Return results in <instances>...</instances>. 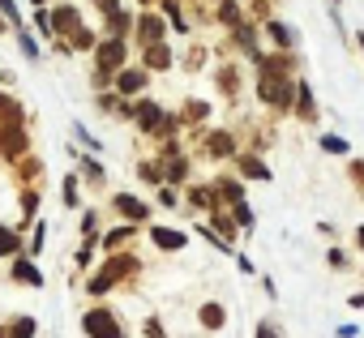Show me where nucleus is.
<instances>
[{
	"label": "nucleus",
	"instance_id": "nucleus-25",
	"mask_svg": "<svg viewBox=\"0 0 364 338\" xmlns=\"http://www.w3.org/2000/svg\"><path fill=\"white\" fill-rule=\"evenodd\" d=\"M189 206H193L198 214H210V210L219 206V197H215L210 185H193V189H189Z\"/></svg>",
	"mask_w": 364,
	"mask_h": 338
},
{
	"label": "nucleus",
	"instance_id": "nucleus-40",
	"mask_svg": "<svg viewBox=\"0 0 364 338\" xmlns=\"http://www.w3.org/2000/svg\"><path fill=\"white\" fill-rule=\"evenodd\" d=\"M326 266H330V270H338V274H343V270H351V257H347V249H338V244H334V249L326 253Z\"/></svg>",
	"mask_w": 364,
	"mask_h": 338
},
{
	"label": "nucleus",
	"instance_id": "nucleus-45",
	"mask_svg": "<svg viewBox=\"0 0 364 338\" xmlns=\"http://www.w3.org/2000/svg\"><path fill=\"white\" fill-rule=\"evenodd\" d=\"M73 137H77V141H82L86 150H95V154L103 150V146H99V137H95V133H86V124H73Z\"/></svg>",
	"mask_w": 364,
	"mask_h": 338
},
{
	"label": "nucleus",
	"instance_id": "nucleus-61",
	"mask_svg": "<svg viewBox=\"0 0 364 338\" xmlns=\"http://www.w3.org/2000/svg\"><path fill=\"white\" fill-rule=\"evenodd\" d=\"M360 278H364V270H360Z\"/></svg>",
	"mask_w": 364,
	"mask_h": 338
},
{
	"label": "nucleus",
	"instance_id": "nucleus-14",
	"mask_svg": "<svg viewBox=\"0 0 364 338\" xmlns=\"http://www.w3.org/2000/svg\"><path fill=\"white\" fill-rule=\"evenodd\" d=\"M210 189H215L219 206H236V202H249V197H245V180H240V176H219V180H210Z\"/></svg>",
	"mask_w": 364,
	"mask_h": 338
},
{
	"label": "nucleus",
	"instance_id": "nucleus-22",
	"mask_svg": "<svg viewBox=\"0 0 364 338\" xmlns=\"http://www.w3.org/2000/svg\"><path fill=\"white\" fill-rule=\"evenodd\" d=\"M198 325H202V329H210V334H219V329L228 325V308H223L219 300H206V304L198 308Z\"/></svg>",
	"mask_w": 364,
	"mask_h": 338
},
{
	"label": "nucleus",
	"instance_id": "nucleus-48",
	"mask_svg": "<svg viewBox=\"0 0 364 338\" xmlns=\"http://www.w3.org/2000/svg\"><path fill=\"white\" fill-rule=\"evenodd\" d=\"M253 338H283V334H279V325H274V321H266V317H262V321L253 325Z\"/></svg>",
	"mask_w": 364,
	"mask_h": 338
},
{
	"label": "nucleus",
	"instance_id": "nucleus-17",
	"mask_svg": "<svg viewBox=\"0 0 364 338\" xmlns=\"http://www.w3.org/2000/svg\"><path fill=\"white\" fill-rule=\"evenodd\" d=\"M291 111H296V120H304V124H313V120H317V99H313L309 82H296V99H291Z\"/></svg>",
	"mask_w": 364,
	"mask_h": 338
},
{
	"label": "nucleus",
	"instance_id": "nucleus-35",
	"mask_svg": "<svg viewBox=\"0 0 364 338\" xmlns=\"http://www.w3.org/2000/svg\"><path fill=\"white\" fill-rule=\"evenodd\" d=\"M95 43H99V35H95V31H86V26L69 35V52H95Z\"/></svg>",
	"mask_w": 364,
	"mask_h": 338
},
{
	"label": "nucleus",
	"instance_id": "nucleus-11",
	"mask_svg": "<svg viewBox=\"0 0 364 338\" xmlns=\"http://www.w3.org/2000/svg\"><path fill=\"white\" fill-rule=\"evenodd\" d=\"M146 236H150V244H154V249H163V253H180V249L189 244V236L180 231V227H163V223H154Z\"/></svg>",
	"mask_w": 364,
	"mask_h": 338
},
{
	"label": "nucleus",
	"instance_id": "nucleus-34",
	"mask_svg": "<svg viewBox=\"0 0 364 338\" xmlns=\"http://www.w3.org/2000/svg\"><path fill=\"white\" fill-rule=\"evenodd\" d=\"M321 154H334V158H347L351 154V146H347V137H338V133H321Z\"/></svg>",
	"mask_w": 364,
	"mask_h": 338
},
{
	"label": "nucleus",
	"instance_id": "nucleus-52",
	"mask_svg": "<svg viewBox=\"0 0 364 338\" xmlns=\"http://www.w3.org/2000/svg\"><path fill=\"white\" fill-rule=\"evenodd\" d=\"M95 5H99L103 13H112V9H120V0H95Z\"/></svg>",
	"mask_w": 364,
	"mask_h": 338
},
{
	"label": "nucleus",
	"instance_id": "nucleus-44",
	"mask_svg": "<svg viewBox=\"0 0 364 338\" xmlns=\"http://www.w3.org/2000/svg\"><path fill=\"white\" fill-rule=\"evenodd\" d=\"M35 31L43 39H52V9H35Z\"/></svg>",
	"mask_w": 364,
	"mask_h": 338
},
{
	"label": "nucleus",
	"instance_id": "nucleus-23",
	"mask_svg": "<svg viewBox=\"0 0 364 338\" xmlns=\"http://www.w3.org/2000/svg\"><path fill=\"white\" fill-rule=\"evenodd\" d=\"M133 236H137V227H133V223H116L112 231H103V236H99V244H103L107 253H124V244H129Z\"/></svg>",
	"mask_w": 364,
	"mask_h": 338
},
{
	"label": "nucleus",
	"instance_id": "nucleus-12",
	"mask_svg": "<svg viewBox=\"0 0 364 338\" xmlns=\"http://www.w3.org/2000/svg\"><path fill=\"white\" fill-rule=\"evenodd\" d=\"M9 274H14V283H26V287H43V283H48L43 270H39V261H35V257H22V253L9 261Z\"/></svg>",
	"mask_w": 364,
	"mask_h": 338
},
{
	"label": "nucleus",
	"instance_id": "nucleus-26",
	"mask_svg": "<svg viewBox=\"0 0 364 338\" xmlns=\"http://www.w3.org/2000/svg\"><path fill=\"white\" fill-rule=\"evenodd\" d=\"M180 124H206L210 120V103H202V99H189L185 107H180V116H176Z\"/></svg>",
	"mask_w": 364,
	"mask_h": 338
},
{
	"label": "nucleus",
	"instance_id": "nucleus-50",
	"mask_svg": "<svg viewBox=\"0 0 364 338\" xmlns=\"http://www.w3.org/2000/svg\"><path fill=\"white\" fill-rule=\"evenodd\" d=\"M236 270H240V274H257V270H253V261H249L245 253H236Z\"/></svg>",
	"mask_w": 364,
	"mask_h": 338
},
{
	"label": "nucleus",
	"instance_id": "nucleus-19",
	"mask_svg": "<svg viewBox=\"0 0 364 338\" xmlns=\"http://www.w3.org/2000/svg\"><path fill=\"white\" fill-rule=\"evenodd\" d=\"M159 163H163V185L176 189V185L189 180V158H185V154H167V158H159Z\"/></svg>",
	"mask_w": 364,
	"mask_h": 338
},
{
	"label": "nucleus",
	"instance_id": "nucleus-13",
	"mask_svg": "<svg viewBox=\"0 0 364 338\" xmlns=\"http://www.w3.org/2000/svg\"><path fill=\"white\" fill-rule=\"evenodd\" d=\"M236 172H240V180H262V185L274 176L270 167H266V158L253 154V150H249V154H236Z\"/></svg>",
	"mask_w": 364,
	"mask_h": 338
},
{
	"label": "nucleus",
	"instance_id": "nucleus-28",
	"mask_svg": "<svg viewBox=\"0 0 364 338\" xmlns=\"http://www.w3.org/2000/svg\"><path fill=\"white\" fill-rule=\"evenodd\" d=\"M18 202H22V223H18V231H22V227L39 214V202H43V197H39V189H35V185H26V189L18 193Z\"/></svg>",
	"mask_w": 364,
	"mask_h": 338
},
{
	"label": "nucleus",
	"instance_id": "nucleus-16",
	"mask_svg": "<svg viewBox=\"0 0 364 338\" xmlns=\"http://www.w3.org/2000/svg\"><path fill=\"white\" fill-rule=\"evenodd\" d=\"M171 65H176V56H171L167 43H150V48H141V69H146V73H163V69H171Z\"/></svg>",
	"mask_w": 364,
	"mask_h": 338
},
{
	"label": "nucleus",
	"instance_id": "nucleus-55",
	"mask_svg": "<svg viewBox=\"0 0 364 338\" xmlns=\"http://www.w3.org/2000/svg\"><path fill=\"white\" fill-rule=\"evenodd\" d=\"M9 31H14V26H9V22H5V18H0V35H9Z\"/></svg>",
	"mask_w": 364,
	"mask_h": 338
},
{
	"label": "nucleus",
	"instance_id": "nucleus-5",
	"mask_svg": "<svg viewBox=\"0 0 364 338\" xmlns=\"http://www.w3.org/2000/svg\"><path fill=\"white\" fill-rule=\"evenodd\" d=\"M26 150H31V137H26L22 124H0V158H5V163H18Z\"/></svg>",
	"mask_w": 364,
	"mask_h": 338
},
{
	"label": "nucleus",
	"instance_id": "nucleus-24",
	"mask_svg": "<svg viewBox=\"0 0 364 338\" xmlns=\"http://www.w3.org/2000/svg\"><path fill=\"white\" fill-rule=\"evenodd\" d=\"M22 249H26L22 231H18V227H9V223H0V261H14Z\"/></svg>",
	"mask_w": 364,
	"mask_h": 338
},
{
	"label": "nucleus",
	"instance_id": "nucleus-36",
	"mask_svg": "<svg viewBox=\"0 0 364 338\" xmlns=\"http://www.w3.org/2000/svg\"><path fill=\"white\" fill-rule=\"evenodd\" d=\"M60 197H65V206H69V210H77V206H82V189H77V176H73V172L60 180Z\"/></svg>",
	"mask_w": 364,
	"mask_h": 338
},
{
	"label": "nucleus",
	"instance_id": "nucleus-38",
	"mask_svg": "<svg viewBox=\"0 0 364 338\" xmlns=\"http://www.w3.org/2000/svg\"><path fill=\"white\" fill-rule=\"evenodd\" d=\"M228 210H232V219H236V227H240V231H253V223H257V219H253L249 202H236V206H228Z\"/></svg>",
	"mask_w": 364,
	"mask_h": 338
},
{
	"label": "nucleus",
	"instance_id": "nucleus-18",
	"mask_svg": "<svg viewBox=\"0 0 364 338\" xmlns=\"http://www.w3.org/2000/svg\"><path fill=\"white\" fill-rule=\"evenodd\" d=\"M206 219H210L206 227H210L215 236H223L228 244H236V236H240V227H236V219H232V210H223V206H215V210H210Z\"/></svg>",
	"mask_w": 364,
	"mask_h": 338
},
{
	"label": "nucleus",
	"instance_id": "nucleus-30",
	"mask_svg": "<svg viewBox=\"0 0 364 338\" xmlns=\"http://www.w3.org/2000/svg\"><path fill=\"white\" fill-rule=\"evenodd\" d=\"M22 120H26L22 103H18L14 94H5V90H0V124H22Z\"/></svg>",
	"mask_w": 364,
	"mask_h": 338
},
{
	"label": "nucleus",
	"instance_id": "nucleus-59",
	"mask_svg": "<svg viewBox=\"0 0 364 338\" xmlns=\"http://www.w3.org/2000/svg\"><path fill=\"white\" fill-rule=\"evenodd\" d=\"M0 338H5V329H0Z\"/></svg>",
	"mask_w": 364,
	"mask_h": 338
},
{
	"label": "nucleus",
	"instance_id": "nucleus-1",
	"mask_svg": "<svg viewBox=\"0 0 364 338\" xmlns=\"http://www.w3.org/2000/svg\"><path fill=\"white\" fill-rule=\"evenodd\" d=\"M296 73H283V69H270L266 60H257V99L274 111H291V99H296Z\"/></svg>",
	"mask_w": 364,
	"mask_h": 338
},
{
	"label": "nucleus",
	"instance_id": "nucleus-29",
	"mask_svg": "<svg viewBox=\"0 0 364 338\" xmlns=\"http://www.w3.org/2000/svg\"><path fill=\"white\" fill-rule=\"evenodd\" d=\"M39 334V321L31 317V312H22V317H14L9 325H5V338H35Z\"/></svg>",
	"mask_w": 364,
	"mask_h": 338
},
{
	"label": "nucleus",
	"instance_id": "nucleus-2",
	"mask_svg": "<svg viewBox=\"0 0 364 338\" xmlns=\"http://www.w3.org/2000/svg\"><path fill=\"white\" fill-rule=\"evenodd\" d=\"M137 270H141V261H137L133 253H107V261L86 278V291H90V295H107L112 287H120V283L133 278Z\"/></svg>",
	"mask_w": 364,
	"mask_h": 338
},
{
	"label": "nucleus",
	"instance_id": "nucleus-10",
	"mask_svg": "<svg viewBox=\"0 0 364 338\" xmlns=\"http://www.w3.org/2000/svg\"><path fill=\"white\" fill-rule=\"evenodd\" d=\"M73 31H82V9L77 5H56L52 9V39H69Z\"/></svg>",
	"mask_w": 364,
	"mask_h": 338
},
{
	"label": "nucleus",
	"instance_id": "nucleus-21",
	"mask_svg": "<svg viewBox=\"0 0 364 338\" xmlns=\"http://www.w3.org/2000/svg\"><path fill=\"white\" fill-rule=\"evenodd\" d=\"M232 48H236V52H245L249 60H257V56H262V48H257V31H253L249 22L232 26Z\"/></svg>",
	"mask_w": 364,
	"mask_h": 338
},
{
	"label": "nucleus",
	"instance_id": "nucleus-47",
	"mask_svg": "<svg viewBox=\"0 0 364 338\" xmlns=\"http://www.w3.org/2000/svg\"><path fill=\"white\" fill-rule=\"evenodd\" d=\"M141 334H146V338H167V329H163L159 317H146V321H141Z\"/></svg>",
	"mask_w": 364,
	"mask_h": 338
},
{
	"label": "nucleus",
	"instance_id": "nucleus-53",
	"mask_svg": "<svg viewBox=\"0 0 364 338\" xmlns=\"http://www.w3.org/2000/svg\"><path fill=\"white\" fill-rule=\"evenodd\" d=\"M347 304H351V308H355V312H360V308H364V291H355V295H351V300H347Z\"/></svg>",
	"mask_w": 364,
	"mask_h": 338
},
{
	"label": "nucleus",
	"instance_id": "nucleus-49",
	"mask_svg": "<svg viewBox=\"0 0 364 338\" xmlns=\"http://www.w3.org/2000/svg\"><path fill=\"white\" fill-rule=\"evenodd\" d=\"M202 60H206V52H202V48H193V52L185 56V69H202Z\"/></svg>",
	"mask_w": 364,
	"mask_h": 338
},
{
	"label": "nucleus",
	"instance_id": "nucleus-20",
	"mask_svg": "<svg viewBox=\"0 0 364 338\" xmlns=\"http://www.w3.org/2000/svg\"><path fill=\"white\" fill-rule=\"evenodd\" d=\"M103 31H107V39H129V35H133V13H129V9L103 13Z\"/></svg>",
	"mask_w": 364,
	"mask_h": 338
},
{
	"label": "nucleus",
	"instance_id": "nucleus-33",
	"mask_svg": "<svg viewBox=\"0 0 364 338\" xmlns=\"http://www.w3.org/2000/svg\"><path fill=\"white\" fill-rule=\"evenodd\" d=\"M18 176H22V189H26V185H35V180L43 176V163H39V158H31V154H22V158H18Z\"/></svg>",
	"mask_w": 364,
	"mask_h": 338
},
{
	"label": "nucleus",
	"instance_id": "nucleus-60",
	"mask_svg": "<svg viewBox=\"0 0 364 338\" xmlns=\"http://www.w3.org/2000/svg\"><path fill=\"white\" fill-rule=\"evenodd\" d=\"M334 5H343V0H334Z\"/></svg>",
	"mask_w": 364,
	"mask_h": 338
},
{
	"label": "nucleus",
	"instance_id": "nucleus-39",
	"mask_svg": "<svg viewBox=\"0 0 364 338\" xmlns=\"http://www.w3.org/2000/svg\"><path fill=\"white\" fill-rule=\"evenodd\" d=\"M18 48H22L26 60H39V43H35V35H31L26 26H18Z\"/></svg>",
	"mask_w": 364,
	"mask_h": 338
},
{
	"label": "nucleus",
	"instance_id": "nucleus-56",
	"mask_svg": "<svg viewBox=\"0 0 364 338\" xmlns=\"http://www.w3.org/2000/svg\"><path fill=\"white\" fill-rule=\"evenodd\" d=\"M35 9H48V0H35Z\"/></svg>",
	"mask_w": 364,
	"mask_h": 338
},
{
	"label": "nucleus",
	"instance_id": "nucleus-37",
	"mask_svg": "<svg viewBox=\"0 0 364 338\" xmlns=\"http://www.w3.org/2000/svg\"><path fill=\"white\" fill-rule=\"evenodd\" d=\"M219 22H223V26H240V22H245V13H240L236 0H219Z\"/></svg>",
	"mask_w": 364,
	"mask_h": 338
},
{
	"label": "nucleus",
	"instance_id": "nucleus-46",
	"mask_svg": "<svg viewBox=\"0 0 364 338\" xmlns=\"http://www.w3.org/2000/svg\"><path fill=\"white\" fill-rule=\"evenodd\" d=\"M159 206H163V210H176V206H180V193H176L171 185H159Z\"/></svg>",
	"mask_w": 364,
	"mask_h": 338
},
{
	"label": "nucleus",
	"instance_id": "nucleus-7",
	"mask_svg": "<svg viewBox=\"0 0 364 338\" xmlns=\"http://www.w3.org/2000/svg\"><path fill=\"white\" fill-rule=\"evenodd\" d=\"M112 86H116V94H120V99H137V94L150 86V73H146V69H137V65H124L120 73H112Z\"/></svg>",
	"mask_w": 364,
	"mask_h": 338
},
{
	"label": "nucleus",
	"instance_id": "nucleus-8",
	"mask_svg": "<svg viewBox=\"0 0 364 338\" xmlns=\"http://www.w3.org/2000/svg\"><path fill=\"white\" fill-rule=\"evenodd\" d=\"M202 154L206 158H236L240 150H236V137L228 129H206L202 133Z\"/></svg>",
	"mask_w": 364,
	"mask_h": 338
},
{
	"label": "nucleus",
	"instance_id": "nucleus-15",
	"mask_svg": "<svg viewBox=\"0 0 364 338\" xmlns=\"http://www.w3.org/2000/svg\"><path fill=\"white\" fill-rule=\"evenodd\" d=\"M266 39L274 43V52H296V26L279 22V18H266Z\"/></svg>",
	"mask_w": 364,
	"mask_h": 338
},
{
	"label": "nucleus",
	"instance_id": "nucleus-3",
	"mask_svg": "<svg viewBox=\"0 0 364 338\" xmlns=\"http://www.w3.org/2000/svg\"><path fill=\"white\" fill-rule=\"evenodd\" d=\"M82 334L86 338H129V329H124V321L112 304H90L82 312Z\"/></svg>",
	"mask_w": 364,
	"mask_h": 338
},
{
	"label": "nucleus",
	"instance_id": "nucleus-9",
	"mask_svg": "<svg viewBox=\"0 0 364 338\" xmlns=\"http://www.w3.org/2000/svg\"><path fill=\"white\" fill-rule=\"evenodd\" d=\"M112 210L120 214V223H133V227H141V223L150 219V206H146L137 193H116V197H112Z\"/></svg>",
	"mask_w": 364,
	"mask_h": 338
},
{
	"label": "nucleus",
	"instance_id": "nucleus-42",
	"mask_svg": "<svg viewBox=\"0 0 364 338\" xmlns=\"http://www.w3.org/2000/svg\"><path fill=\"white\" fill-rule=\"evenodd\" d=\"M0 18H5L14 31L22 26V9H18V0H0Z\"/></svg>",
	"mask_w": 364,
	"mask_h": 338
},
{
	"label": "nucleus",
	"instance_id": "nucleus-54",
	"mask_svg": "<svg viewBox=\"0 0 364 338\" xmlns=\"http://www.w3.org/2000/svg\"><path fill=\"white\" fill-rule=\"evenodd\" d=\"M355 244H360V249H364V223H360V227H355Z\"/></svg>",
	"mask_w": 364,
	"mask_h": 338
},
{
	"label": "nucleus",
	"instance_id": "nucleus-31",
	"mask_svg": "<svg viewBox=\"0 0 364 338\" xmlns=\"http://www.w3.org/2000/svg\"><path fill=\"white\" fill-rule=\"evenodd\" d=\"M137 180L150 185V189H159V185H163V163H159V158H141V163H137Z\"/></svg>",
	"mask_w": 364,
	"mask_h": 338
},
{
	"label": "nucleus",
	"instance_id": "nucleus-4",
	"mask_svg": "<svg viewBox=\"0 0 364 338\" xmlns=\"http://www.w3.org/2000/svg\"><path fill=\"white\" fill-rule=\"evenodd\" d=\"M124 60H129V39H99L95 43V69L99 73H120L124 69Z\"/></svg>",
	"mask_w": 364,
	"mask_h": 338
},
{
	"label": "nucleus",
	"instance_id": "nucleus-32",
	"mask_svg": "<svg viewBox=\"0 0 364 338\" xmlns=\"http://www.w3.org/2000/svg\"><path fill=\"white\" fill-rule=\"evenodd\" d=\"M215 82H219V90H223L228 99H236V94H240V73H236V65H223V69L215 73Z\"/></svg>",
	"mask_w": 364,
	"mask_h": 338
},
{
	"label": "nucleus",
	"instance_id": "nucleus-58",
	"mask_svg": "<svg viewBox=\"0 0 364 338\" xmlns=\"http://www.w3.org/2000/svg\"><path fill=\"white\" fill-rule=\"evenodd\" d=\"M137 5H154V0H137Z\"/></svg>",
	"mask_w": 364,
	"mask_h": 338
},
{
	"label": "nucleus",
	"instance_id": "nucleus-51",
	"mask_svg": "<svg viewBox=\"0 0 364 338\" xmlns=\"http://www.w3.org/2000/svg\"><path fill=\"white\" fill-rule=\"evenodd\" d=\"M338 338H360V325H338Z\"/></svg>",
	"mask_w": 364,
	"mask_h": 338
},
{
	"label": "nucleus",
	"instance_id": "nucleus-57",
	"mask_svg": "<svg viewBox=\"0 0 364 338\" xmlns=\"http://www.w3.org/2000/svg\"><path fill=\"white\" fill-rule=\"evenodd\" d=\"M355 43H360V52H364V35H360V39H355Z\"/></svg>",
	"mask_w": 364,
	"mask_h": 338
},
{
	"label": "nucleus",
	"instance_id": "nucleus-27",
	"mask_svg": "<svg viewBox=\"0 0 364 338\" xmlns=\"http://www.w3.org/2000/svg\"><path fill=\"white\" fill-rule=\"evenodd\" d=\"M77 176H86L90 189H103V180H107V176H103V163H99L95 154H86V158L77 163Z\"/></svg>",
	"mask_w": 364,
	"mask_h": 338
},
{
	"label": "nucleus",
	"instance_id": "nucleus-41",
	"mask_svg": "<svg viewBox=\"0 0 364 338\" xmlns=\"http://www.w3.org/2000/svg\"><path fill=\"white\" fill-rule=\"evenodd\" d=\"M347 180H351L355 193L364 197V158H351V163H347Z\"/></svg>",
	"mask_w": 364,
	"mask_h": 338
},
{
	"label": "nucleus",
	"instance_id": "nucleus-6",
	"mask_svg": "<svg viewBox=\"0 0 364 338\" xmlns=\"http://www.w3.org/2000/svg\"><path fill=\"white\" fill-rule=\"evenodd\" d=\"M133 35H137V43L141 48H150V43H167V22L159 18V13H137L133 18Z\"/></svg>",
	"mask_w": 364,
	"mask_h": 338
},
{
	"label": "nucleus",
	"instance_id": "nucleus-43",
	"mask_svg": "<svg viewBox=\"0 0 364 338\" xmlns=\"http://www.w3.org/2000/svg\"><path fill=\"white\" fill-rule=\"evenodd\" d=\"M43 236H48V223L39 219V223H35V231H31V244H26V249H31V257H39V253H43V244H48Z\"/></svg>",
	"mask_w": 364,
	"mask_h": 338
}]
</instances>
